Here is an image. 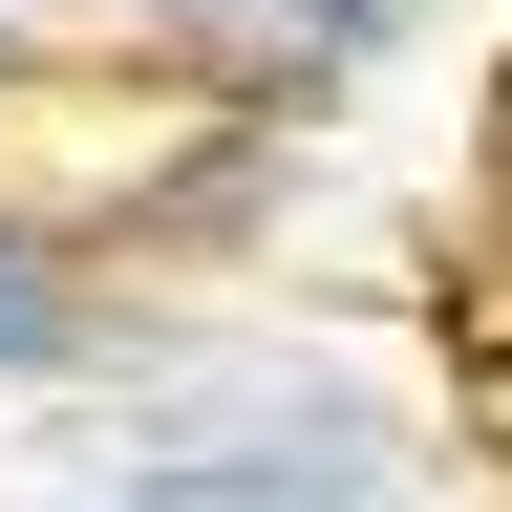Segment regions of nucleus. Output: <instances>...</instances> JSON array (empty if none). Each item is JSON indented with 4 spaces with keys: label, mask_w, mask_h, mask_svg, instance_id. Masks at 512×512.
Returning a JSON list of instances; mask_svg holds the SVG:
<instances>
[{
    "label": "nucleus",
    "mask_w": 512,
    "mask_h": 512,
    "mask_svg": "<svg viewBox=\"0 0 512 512\" xmlns=\"http://www.w3.org/2000/svg\"><path fill=\"white\" fill-rule=\"evenodd\" d=\"M22 342H43V256L0 235V363H22Z\"/></svg>",
    "instance_id": "1"
}]
</instances>
